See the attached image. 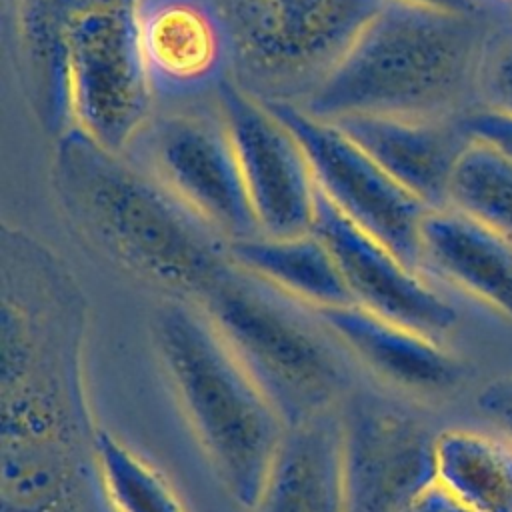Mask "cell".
Returning <instances> with one entry per match:
<instances>
[{
  "mask_svg": "<svg viewBox=\"0 0 512 512\" xmlns=\"http://www.w3.org/2000/svg\"><path fill=\"white\" fill-rule=\"evenodd\" d=\"M196 304L264 390L286 428L332 414L346 370L314 308L230 266Z\"/></svg>",
  "mask_w": 512,
  "mask_h": 512,
  "instance_id": "5",
  "label": "cell"
},
{
  "mask_svg": "<svg viewBox=\"0 0 512 512\" xmlns=\"http://www.w3.org/2000/svg\"><path fill=\"white\" fill-rule=\"evenodd\" d=\"M420 272L484 302L512 322V242L454 208H430L420 228Z\"/></svg>",
  "mask_w": 512,
  "mask_h": 512,
  "instance_id": "15",
  "label": "cell"
},
{
  "mask_svg": "<svg viewBox=\"0 0 512 512\" xmlns=\"http://www.w3.org/2000/svg\"><path fill=\"white\" fill-rule=\"evenodd\" d=\"M402 512H468L436 478L428 482Z\"/></svg>",
  "mask_w": 512,
  "mask_h": 512,
  "instance_id": "25",
  "label": "cell"
},
{
  "mask_svg": "<svg viewBox=\"0 0 512 512\" xmlns=\"http://www.w3.org/2000/svg\"><path fill=\"white\" fill-rule=\"evenodd\" d=\"M56 170L62 196L88 234L176 298L200 300L232 266L228 242L124 152L70 128L62 134Z\"/></svg>",
  "mask_w": 512,
  "mask_h": 512,
  "instance_id": "3",
  "label": "cell"
},
{
  "mask_svg": "<svg viewBox=\"0 0 512 512\" xmlns=\"http://www.w3.org/2000/svg\"><path fill=\"white\" fill-rule=\"evenodd\" d=\"M344 512H402L436 478V436L374 392L344 400L338 418Z\"/></svg>",
  "mask_w": 512,
  "mask_h": 512,
  "instance_id": "10",
  "label": "cell"
},
{
  "mask_svg": "<svg viewBox=\"0 0 512 512\" xmlns=\"http://www.w3.org/2000/svg\"><path fill=\"white\" fill-rule=\"evenodd\" d=\"M228 258L238 270L310 308L352 304L330 252L312 232L286 238L262 234L238 238L228 242Z\"/></svg>",
  "mask_w": 512,
  "mask_h": 512,
  "instance_id": "18",
  "label": "cell"
},
{
  "mask_svg": "<svg viewBox=\"0 0 512 512\" xmlns=\"http://www.w3.org/2000/svg\"><path fill=\"white\" fill-rule=\"evenodd\" d=\"M478 406L496 426L500 436L512 444V376L490 382L480 392Z\"/></svg>",
  "mask_w": 512,
  "mask_h": 512,
  "instance_id": "23",
  "label": "cell"
},
{
  "mask_svg": "<svg viewBox=\"0 0 512 512\" xmlns=\"http://www.w3.org/2000/svg\"><path fill=\"white\" fill-rule=\"evenodd\" d=\"M234 46V80L266 102L298 104L386 0H210Z\"/></svg>",
  "mask_w": 512,
  "mask_h": 512,
  "instance_id": "6",
  "label": "cell"
},
{
  "mask_svg": "<svg viewBox=\"0 0 512 512\" xmlns=\"http://www.w3.org/2000/svg\"><path fill=\"white\" fill-rule=\"evenodd\" d=\"M448 206L482 220L512 242V156L472 136L452 174Z\"/></svg>",
  "mask_w": 512,
  "mask_h": 512,
  "instance_id": "20",
  "label": "cell"
},
{
  "mask_svg": "<svg viewBox=\"0 0 512 512\" xmlns=\"http://www.w3.org/2000/svg\"><path fill=\"white\" fill-rule=\"evenodd\" d=\"M216 106L236 152L258 234H308L316 182L294 134L264 100L236 80L222 86Z\"/></svg>",
  "mask_w": 512,
  "mask_h": 512,
  "instance_id": "11",
  "label": "cell"
},
{
  "mask_svg": "<svg viewBox=\"0 0 512 512\" xmlns=\"http://www.w3.org/2000/svg\"><path fill=\"white\" fill-rule=\"evenodd\" d=\"M394 2L422 4V6H432V8L456 10V12H480V0H394Z\"/></svg>",
  "mask_w": 512,
  "mask_h": 512,
  "instance_id": "26",
  "label": "cell"
},
{
  "mask_svg": "<svg viewBox=\"0 0 512 512\" xmlns=\"http://www.w3.org/2000/svg\"><path fill=\"white\" fill-rule=\"evenodd\" d=\"M478 110L512 120V24L492 28L480 76Z\"/></svg>",
  "mask_w": 512,
  "mask_h": 512,
  "instance_id": "22",
  "label": "cell"
},
{
  "mask_svg": "<svg viewBox=\"0 0 512 512\" xmlns=\"http://www.w3.org/2000/svg\"><path fill=\"white\" fill-rule=\"evenodd\" d=\"M466 128L474 138L486 140L512 156V120L484 110H474L466 116Z\"/></svg>",
  "mask_w": 512,
  "mask_h": 512,
  "instance_id": "24",
  "label": "cell"
},
{
  "mask_svg": "<svg viewBox=\"0 0 512 512\" xmlns=\"http://www.w3.org/2000/svg\"><path fill=\"white\" fill-rule=\"evenodd\" d=\"M310 232L330 252L352 304L438 342L456 326L454 306L430 280L344 216L318 188Z\"/></svg>",
  "mask_w": 512,
  "mask_h": 512,
  "instance_id": "13",
  "label": "cell"
},
{
  "mask_svg": "<svg viewBox=\"0 0 512 512\" xmlns=\"http://www.w3.org/2000/svg\"><path fill=\"white\" fill-rule=\"evenodd\" d=\"M132 30L156 106L212 102L234 80L232 38L210 0H132Z\"/></svg>",
  "mask_w": 512,
  "mask_h": 512,
  "instance_id": "12",
  "label": "cell"
},
{
  "mask_svg": "<svg viewBox=\"0 0 512 512\" xmlns=\"http://www.w3.org/2000/svg\"><path fill=\"white\" fill-rule=\"evenodd\" d=\"M152 338L210 466L248 510L282 442L284 420L196 302H164L154 314Z\"/></svg>",
  "mask_w": 512,
  "mask_h": 512,
  "instance_id": "4",
  "label": "cell"
},
{
  "mask_svg": "<svg viewBox=\"0 0 512 512\" xmlns=\"http://www.w3.org/2000/svg\"><path fill=\"white\" fill-rule=\"evenodd\" d=\"M94 474L114 512H186L166 478L104 430L94 440Z\"/></svg>",
  "mask_w": 512,
  "mask_h": 512,
  "instance_id": "21",
  "label": "cell"
},
{
  "mask_svg": "<svg viewBox=\"0 0 512 512\" xmlns=\"http://www.w3.org/2000/svg\"><path fill=\"white\" fill-rule=\"evenodd\" d=\"M266 104L298 140L318 192L420 272V228L430 208L398 184L338 124L290 102Z\"/></svg>",
  "mask_w": 512,
  "mask_h": 512,
  "instance_id": "9",
  "label": "cell"
},
{
  "mask_svg": "<svg viewBox=\"0 0 512 512\" xmlns=\"http://www.w3.org/2000/svg\"><path fill=\"white\" fill-rule=\"evenodd\" d=\"M464 118L354 116L334 124L422 204L444 208L456 164L472 142Z\"/></svg>",
  "mask_w": 512,
  "mask_h": 512,
  "instance_id": "14",
  "label": "cell"
},
{
  "mask_svg": "<svg viewBox=\"0 0 512 512\" xmlns=\"http://www.w3.org/2000/svg\"><path fill=\"white\" fill-rule=\"evenodd\" d=\"M506 2H512V0H506Z\"/></svg>",
  "mask_w": 512,
  "mask_h": 512,
  "instance_id": "27",
  "label": "cell"
},
{
  "mask_svg": "<svg viewBox=\"0 0 512 512\" xmlns=\"http://www.w3.org/2000/svg\"><path fill=\"white\" fill-rule=\"evenodd\" d=\"M62 90L66 130H80L108 150L122 152L144 126L156 104L136 52L132 0L72 4Z\"/></svg>",
  "mask_w": 512,
  "mask_h": 512,
  "instance_id": "7",
  "label": "cell"
},
{
  "mask_svg": "<svg viewBox=\"0 0 512 512\" xmlns=\"http://www.w3.org/2000/svg\"><path fill=\"white\" fill-rule=\"evenodd\" d=\"M248 512H344L338 418L286 428Z\"/></svg>",
  "mask_w": 512,
  "mask_h": 512,
  "instance_id": "17",
  "label": "cell"
},
{
  "mask_svg": "<svg viewBox=\"0 0 512 512\" xmlns=\"http://www.w3.org/2000/svg\"><path fill=\"white\" fill-rule=\"evenodd\" d=\"M336 342L378 376L412 392H444L460 378L458 362L432 340L356 304L314 308Z\"/></svg>",
  "mask_w": 512,
  "mask_h": 512,
  "instance_id": "16",
  "label": "cell"
},
{
  "mask_svg": "<svg viewBox=\"0 0 512 512\" xmlns=\"http://www.w3.org/2000/svg\"><path fill=\"white\" fill-rule=\"evenodd\" d=\"M84 302L34 238L2 232V472L86 476L98 430L82 390Z\"/></svg>",
  "mask_w": 512,
  "mask_h": 512,
  "instance_id": "1",
  "label": "cell"
},
{
  "mask_svg": "<svg viewBox=\"0 0 512 512\" xmlns=\"http://www.w3.org/2000/svg\"><path fill=\"white\" fill-rule=\"evenodd\" d=\"M482 12L386 0L300 106L322 120L462 118L478 110Z\"/></svg>",
  "mask_w": 512,
  "mask_h": 512,
  "instance_id": "2",
  "label": "cell"
},
{
  "mask_svg": "<svg viewBox=\"0 0 512 512\" xmlns=\"http://www.w3.org/2000/svg\"><path fill=\"white\" fill-rule=\"evenodd\" d=\"M434 474L468 512H512V444L502 436L466 428L440 432Z\"/></svg>",
  "mask_w": 512,
  "mask_h": 512,
  "instance_id": "19",
  "label": "cell"
},
{
  "mask_svg": "<svg viewBox=\"0 0 512 512\" xmlns=\"http://www.w3.org/2000/svg\"><path fill=\"white\" fill-rule=\"evenodd\" d=\"M122 152L226 242L258 234L216 98L156 106Z\"/></svg>",
  "mask_w": 512,
  "mask_h": 512,
  "instance_id": "8",
  "label": "cell"
}]
</instances>
